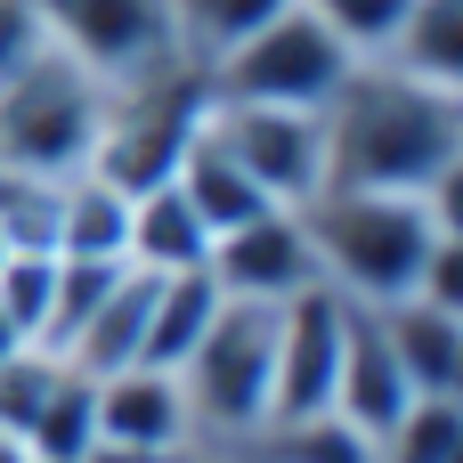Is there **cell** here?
I'll list each match as a JSON object with an SVG mask.
<instances>
[{"label": "cell", "instance_id": "1", "mask_svg": "<svg viewBox=\"0 0 463 463\" xmlns=\"http://www.w3.org/2000/svg\"><path fill=\"white\" fill-rule=\"evenodd\" d=\"M326 130V187H374V195H456L463 171V90L423 73H399L383 57H358L334 98L317 106Z\"/></svg>", "mask_w": 463, "mask_h": 463}, {"label": "cell", "instance_id": "2", "mask_svg": "<svg viewBox=\"0 0 463 463\" xmlns=\"http://www.w3.org/2000/svg\"><path fill=\"white\" fill-rule=\"evenodd\" d=\"M309 244H317V277L358 301L383 309L399 293L423 285L431 252L456 236V195H374V187H317L301 203Z\"/></svg>", "mask_w": 463, "mask_h": 463}, {"label": "cell", "instance_id": "3", "mask_svg": "<svg viewBox=\"0 0 463 463\" xmlns=\"http://www.w3.org/2000/svg\"><path fill=\"white\" fill-rule=\"evenodd\" d=\"M269 383H277V309L220 301V317L203 326V342L179 358V391H187L195 448L244 456L260 439V423H269Z\"/></svg>", "mask_w": 463, "mask_h": 463}, {"label": "cell", "instance_id": "4", "mask_svg": "<svg viewBox=\"0 0 463 463\" xmlns=\"http://www.w3.org/2000/svg\"><path fill=\"white\" fill-rule=\"evenodd\" d=\"M106 130V73H90L73 49H41L24 73L0 81V163L16 171H81Z\"/></svg>", "mask_w": 463, "mask_h": 463}, {"label": "cell", "instance_id": "5", "mask_svg": "<svg viewBox=\"0 0 463 463\" xmlns=\"http://www.w3.org/2000/svg\"><path fill=\"white\" fill-rule=\"evenodd\" d=\"M350 65H358V57L293 0V8H277L252 41H236L203 81H212V98H228V106H309V114H317Z\"/></svg>", "mask_w": 463, "mask_h": 463}, {"label": "cell", "instance_id": "6", "mask_svg": "<svg viewBox=\"0 0 463 463\" xmlns=\"http://www.w3.org/2000/svg\"><path fill=\"white\" fill-rule=\"evenodd\" d=\"M203 122L220 130V146L244 163V179L269 203H293L301 212L326 187V130H317L309 106H228V98H212Z\"/></svg>", "mask_w": 463, "mask_h": 463}, {"label": "cell", "instance_id": "7", "mask_svg": "<svg viewBox=\"0 0 463 463\" xmlns=\"http://www.w3.org/2000/svg\"><path fill=\"white\" fill-rule=\"evenodd\" d=\"M203 269H212V285H220L228 301H260V309H285L293 293L326 285V277H317V244H309V220H301L293 203H269L260 220L212 236V260H203Z\"/></svg>", "mask_w": 463, "mask_h": 463}, {"label": "cell", "instance_id": "8", "mask_svg": "<svg viewBox=\"0 0 463 463\" xmlns=\"http://www.w3.org/2000/svg\"><path fill=\"white\" fill-rule=\"evenodd\" d=\"M342 326H350V301H342L334 285H309V293H293V301L277 309V383H269V423L334 407ZM269 423H260V431H269Z\"/></svg>", "mask_w": 463, "mask_h": 463}, {"label": "cell", "instance_id": "9", "mask_svg": "<svg viewBox=\"0 0 463 463\" xmlns=\"http://www.w3.org/2000/svg\"><path fill=\"white\" fill-rule=\"evenodd\" d=\"M49 33H57V49H73L90 73H138L146 57H163L171 49V16H163V0H57L49 8Z\"/></svg>", "mask_w": 463, "mask_h": 463}, {"label": "cell", "instance_id": "10", "mask_svg": "<svg viewBox=\"0 0 463 463\" xmlns=\"http://www.w3.org/2000/svg\"><path fill=\"white\" fill-rule=\"evenodd\" d=\"M98 391V439L114 448H146V456H179L195 448V423H187V391L171 366H114L90 383Z\"/></svg>", "mask_w": 463, "mask_h": 463}, {"label": "cell", "instance_id": "11", "mask_svg": "<svg viewBox=\"0 0 463 463\" xmlns=\"http://www.w3.org/2000/svg\"><path fill=\"white\" fill-rule=\"evenodd\" d=\"M374 326H383L415 399H456L463 391V309L431 301V293H399L374 309Z\"/></svg>", "mask_w": 463, "mask_h": 463}, {"label": "cell", "instance_id": "12", "mask_svg": "<svg viewBox=\"0 0 463 463\" xmlns=\"http://www.w3.org/2000/svg\"><path fill=\"white\" fill-rule=\"evenodd\" d=\"M407 374H399V358H391V342H383V326H374V309H358L350 301V326H342V366H334V415H350L374 448H383V431L407 415Z\"/></svg>", "mask_w": 463, "mask_h": 463}, {"label": "cell", "instance_id": "13", "mask_svg": "<svg viewBox=\"0 0 463 463\" xmlns=\"http://www.w3.org/2000/svg\"><path fill=\"white\" fill-rule=\"evenodd\" d=\"M171 187L195 203V220H203L212 236H228V228H244V220H260V212H269V195L244 179V163L220 146V130H212V122H195V130H187V146H179V163H171Z\"/></svg>", "mask_w": 463, "mask_h": 463}, {"label": "cell", "instance_id": "14", "mask_svg": "<svg viewBox=\"0 0 463 463\" xmlns=\"http://www.w3.org/2000/svg\"><path fill=\"white\" fill-rule=\"evenodd\" d=\"M130 269L146 277H179V269H203L212 260V228L195 220V203L163 179V187H138L130 195V244H122Z\"/></svg>", "mask_w": 463, "mask_h": 463}, {"label": "cell", "instance_id": "15", "mask_svg": "<svg viewBox=\"0 0 463 463\" xmlns=\"http://www.w3.org/2000/svg\"><path fill=\"white\" fill-rule=\"evenodd\" d=\"M130 244V187H114L106 171H65V195H57V260H122Z\"/></svg>", "mask_w": 463, "mask_h": 463}, {"label": "cell", "instance_id": "16", "mask_svg": "<svg viewBox=\"0 0 463 463\" xmlns=\"http://www.w3.org/2000/svg\"><path fill=\"white\" fill-rule=\"evenodd\" d=\"M146 309H155V277L146 269H122V285L90 309V326L73 334V350H65V366L73 374H114V366H138V350H146Z\"/></svg>", "mask_w": 463, "mask_h": 463}, {"label": "cell", "instance_id": "17", "mask_svg": "<svg viewBox=\"0 0 463 463\" xmlns=\"http://www.w3.org/2000/svg\"><path fill=\"white\" fill-rule=\"evenodd\" d=\"M220 285H212V269H179V277H155V309H146V350H138V366H171L179 374V358L203 342V326L220 317Z\"/></svg>", "mask_w": 463, "mask_h": 463}, {"label": "cell", "instance_id": "18", "mask_svg": "<svg viewBox=\"0 0 463 463\" xmlns=\"http://www.w3.org/2000/svg\"><path fill=\"white\" fill-rule=\"evenodd\" d=\"M277 8H293V0H163V16H171V49L195 57L203 73H212L236 41H252Z\"/></svg>", "mask_w": 463, "mask_h": 463}, {"label": "cell", "instance_id": "19", "mask_svg": "<svg viewBox=\"0 0 463 463\" xmlns=\"http://www.w3.org/2000/svg\"><path fill=\"white\" fill-rule=\"evenodd\" d=\"M383 65L423 73V81H439V90H463V0H415L407 24L391 33Z\"/></svg>", "mask_w": 463, "mask_h": 463}, {"label": "cell", "instance_id": "20", "mask_svg": "<svg viewBox=\"0 0 463 463\" xmlns=\"http://www.w3.org/2000/svg\"><path fill=\"white\" fill-rule=\"evenodd\" d=\"M244 456H252V463H383V448H374L350 415L317 407V415H285V423H269Z\"/></svg>", "mask_w": 463, "mask_h": 463}, {"label": "cell", "instance_id": "21", "mask_svg": "<svg viewBox=\"0 0 463 463\" xmlns=\"http://www.w3.org/2000/svg\"><path fill=\"white\" fill-rule=\"evenodd\" d=\"M90 448H98V391H90V374L65 366V383L49 391V407L24 431V456L33 463H81Z\"/></svg>", "mask_w": 463, "mask_h": 463}, {"label": "cell", "instance_id": "22", "mask_svg": "<svg viewBox=\"0 0 463 463\" xmlns=\"http://www.w3.org/2000/svg\"><path fill=\"white\" fill-rule=\"evenodd\" d=\"M57 195H65V179L0 163V252H49L57 244Z\"/></svg>", "mask_w": 463, "mask_h": 463}, {"label": "cell", "instance_id": "23", "mask_svg": "<svg viewBox=\"0 0 463 463\" xmlns=\"http://www.w3.org/2000/svg\"><path fill=\"white\" fill-rule=\"evenodd\" d=\"M383 463H463V399H407L383 431Z\"/></svg>", "mask_w": 463, "mask_h": 463}, {"label": "cell", "instance_id": "24", "mask_svg": "<svg viewBox=\"0 0 463 463\" xmlns=\"http://www.w3.org/2000/svg\"><path fill=\"white\" fill-rule=\"evenodd\" d=\"M57 383H65V358H57V350H41V342H16V350L0 358V431H8V439H24Z\"/></svg>", "mask_w": 463, "mask_h": 463}, {"label": "cell", "instance_id": "25", "mask_svg": "<svg viewBox=\"0 0 463 463\" xmlns=\"http://www.w3.org/2000/svg\"><path fill=\"white\" fill-rule=\"evenodd\" d=\"M49 293H57V252H0V317H8L24 342H41Z\"/></svg>", "mask_w": 463, "mask_h": 463}, {"label": "cell", "instance_id": "26", "mask_svg": "<svg viewBox=\"0 0 463 463\" xmlns=\"http://www.w3.org/2000/svg\"><path fill=\"white\" fill-rule=\"evenodd\" d=\"M301 8H309V16H317V24L350 49V57H383V49H391V33L407 24V8H415V0H301Z\"/></svg>", "mask_w": 463, "mask_h": 463}, {"label": "cell", "instance_id": "27", "mask_svg": "<svg viewBox=\"0 0 463 463\" xmlns=\"http://www.w3.org/2000/svg\"><path fill=\"white\" fill-rule=\"evenodd\" d=\"M49 41H57V33H49V8H41V0H0V81L24 73Z\"/></svg>", "mask_w": 463, "mask_h": 463}, {"label": "cell", "instance_id": "28", "mask_svg": "<svg viewBox=\"0 0 463 463\" xmlns=\"http://www.w3.org/2000/svg\"><path fill=\"white\" fill-rule=\"evenodd\" d=\"M81 463H171V456H146V448H114V439H98Z\"/></svg>", "mask_w": 463, "mask_h": 463}, {"label": "cell", "instance_id": "29", "mask_svg": "<svg viewBox=\"0 0 463 463\" xmlns=\"http://www.w3.org/2000/svg\"><path fill=\"white\" fill-rule=\"evenodd\" d=\"M0 463H33V456H24V439H8V431H0Z\"/></svg>", "mask_w": 463, "mask_h": 463}, {"label": "cell", "instance_id": "30", "mask_svg": "<svg viewBox=\"0 0 463 463\" xmlns=\"http://www.w3.org/2000/svg\"><path fill=\"white\" fill-rule=\"evenodd\" d=\"M171 463H228V456H212V448H179Z\"/></svg>", "mask_w": 463, "mask_h": 463}, {"label": "cell", "instance_id": "31", "mask_svg": "<svg viewBox=\"0 0 463 463\" xmlns=\"http://www.w3.org/2000/svg\"><path fill=\"white\" fill-rule=\"evenodd\" d=\"M16 342H24V334H16V326H8V317H0V358H8V350H16Z\"/></svg>", "mask_w": 463, "mask_h": 463}, {"label": "cell", "instance_id": "32", "mask_svg": "<svg viewBox=\"0 0 463 463\" xmlns=\"http://www.w3.org/2000/svg\"><path fill=\"white\" fill-rule=\"evenodd\" d=\"M228 463H252V456H228Z\"/></svg>", "mask_w": 463, "mask_h": 463}, {"label": "cell", "instance_id": "33", "mask_svg": "<svg viewBox=\"0 0 463 463\" xmlns=\"http://www.w3.org/2000/svg\"><path fill=\"white\" fill-rule=\"evenodd\" d=\"M41 8H57V0H41Z\"/></svg>", "mask_w": 463, "mask_h": 463}]
</instances>
